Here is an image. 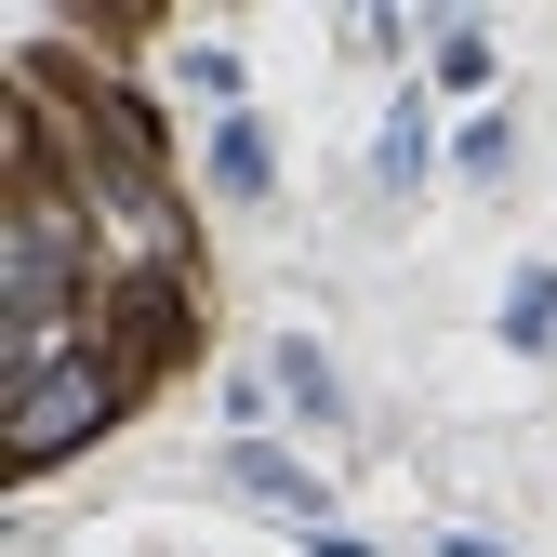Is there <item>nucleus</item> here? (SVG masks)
Returning <instances> with one entry per match:
<instances>
[{
  "instance_id": "f257e3e1",
  "label": "nucleus",
  "mask_w": 557,
  "mask_h": 557,
  "mask_svg": "<svg viewBox=\"0 0 557 557\" xmlns=\"http://www.w3.org/2000/svg\"><path fill=\"white\" fill-rule=\"evenodd\" d=\"M107 359H27V385H14V425H0V451L14 465H53V451H81L94 425H107Z\"/></svg>"
},
{
  "instance_id": "f03ea898",
  "label": "nucleus",
  "mask_w": 557,
  "mask_h": 557,
  "mask_svg": "<svg viewBox=\"0 0 557 557\" xmlns=\"http://www.w3.org/2000/svg\"><path fill=\"white\" fill-rule=\"evenodd\" d=\"M239 492H252V505H278V518H306V531H319V478H293V465H278V451H239Z\"/></svg>"
},
{
  "instance_id": "7ed1b4c3",
  "label": "nucleus",
  "mask_w": 557,
  "mask_h": 557,
  "mask_svg": "<svg viewBox=\"0 0 557 557\" xmlns=\"http://www.w3.org/2000/svg\"><path fill=\"white\" fill-rule=\"evenodd\" d=\"M213 173H226L239 199H265V133H252V120H226V133H213Z\"/></svg>"
},
{
  "instance_id": "20e7f679",
  "label": "nucleus",
  "mask_w": 557,
  "mask_h": 557,
  "mask_svg": "<svg viewBox=\"0 0 557 557\" xmlns=\"http://www.w3.org/2000/svg\"><path fill=\"white\" fill-rule=\"evenodd\" d=\"M411 173H425V107H398V120H385V186H411Z\"/></svg>"
},
{
  "instance_id": "39448f33",
  "label": "nucleus",
  "mask_w": 557,
  "mask_h": 557,
  "mask_svg": "<svg viewBox=\"0 0 557 557\" xmlns=\"http://www.w3.org/2000/svg\"><path fill=\"white\" fill-rule=\"evenodd\" d=\"M438 81H451V94H478V81H492V40L451 27V40H438Z\"/></svg>"
},
{
  "instance_id": "423d86ee",
  "label": "nucleus",
  "mask_w": 557,
  "mask_h": 557,
  "mask_svg": "<svg viewBox=\"0 0 557 557\" xmlns=\"http://www.w3.org/2000/svg\"><path fill=\"white\" fill-rule=\"evenodd\" d=\"M505 332H518V345H544V332H557V278H518V306H505Z\"/></svg>"
}]
</instances>
